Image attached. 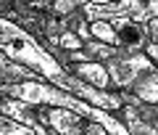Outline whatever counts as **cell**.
Returning a JSON list of instances; mask_svg holds the SVG:
<instances>
[{
    "mask_svg": "<svg viewBox=\"0 0 158 135\" xmlns=\"http://www.w3.org/2000/svg\"><path fill=\"white\" fill-rule=\"evenodd\" d=\"M0 53L6 58H11L13 64H21V66L32 69L34 74H40L50 85H58V79L69 74V69L61 66L42 48V43L34 34H29L24 27H19L16 21L3 19V16H0Z\"/></svg>",
    "mask_w": 158,
    "mask_h": 135,
    "instance_id": "cell-1",
    "label": "cell"
},
{
    "mask_svg": "<svg viewBox=\"0 0 158 135\" xmlns=\"http://www.w3.org/2000/svg\"><path fill=\"white\" fill-rule=\"evenodd\" d=\"M121 98V109L113 111L124 122L129 135H158V109L156 103H145L129 90H116Z\"/></svg>",
    "mask_w": 158,
    "mask_h": 135,
    "instance_id": "cell-2",
    "label": "cell"
},
{
    "mask_svg": "<svg viewBox=\"0 0 158 135\" xmlns=\"http://www.w3.org/2000/svg\"><path fill=\"white\" fill-rule=\"evenodd\" d=\"M111 79V90H129L135 85V79H140L142 74L158 72V66L145 56V53H118V56L103 61Z\"/></svg>",
    "mask_w": 158,
    "mask_h": 135,
    "instance_id": "cell-3",
    "label": "cell"
},
{
    "mask_svg": "<svg viewBox=\"0 0 158 135\" xmlns=\"http://www.w3.org/2000/svg\"><path fill=\"white\" fill-rule=\"evenodd\" d=\"M87 21L95 19H111V16H129L132 21H150L158 16V0H113V3H103V6H82Z\"/></svg>",
    "mask_w": 158,
    "mask_h": 135,
    "instance_id": "cell-4",
    "label": "cell"
},
{
    "mask_svg": "<svg viewBox=\"0 0 158 135\" xmlns=\"http://www.w3.org/2000/svg\"><path fill=\"white\" fill-rule=\"evenodd\" d=\"M34 117L56 135H82L87 119L63 106H34Z\"/></svg>",
    "mask_w": 158,
    "mask_h": 135,
    "instance_id": "cell-5",
    "label": "cell"
},
{
    "mask_svg": "<svg viewBox=\"0 0 158 135\" xmlns=\"http://www.w3.org/2000/svg\"><path fill=\"white\" fill-rule=\"evenodd\" d=\"M106 21H111L113 34H116V48L121 53H140L145 48V43H148L145 24L132 21L129 16H111Z\"/></svg>",
    "mask_w": 158,
    "mask_h": 135,
    "instance_id": "cell-6",
    "label": "cell"
},
{
    "mask_svg": "<svg viewBox=\"0 0 158 135\" xmlns=\"http://www.w3.org/2000/svg\"><path fill=\"white\" fill-rule=\"evenodd\" d=\"M69 72L74 77L85 79L87 85L100 90H111V79H108V72L100 61H82V64H69Z\"/></svg>",
    "mask_w": 158,
    "mask_h": 135,
    "instance_id": "cell-7",
    "label": "cell"
},
{
    "mask_svg": "<svg viewBox=\"0 0 158 135\" xmlns=\"http://www.w3.org/2000/svg\"><path fill=\"white\" fill-rule=\"evenodd\" d=\"M0 114H3V117L16 119V122H21V124H27L29 130L37 124L34 106H32V103H27V101H19V98H8V96H3V98H0Z\"/></svg>",
    "mask_w": 158,
    "mask_h": 135,
    "instance_id": "cell-8",
    "label": "cell"
},
{
    "mask_svg": "<svg viewBox=\"0 0 158 135\" xmlns=\"http://www.w3.org/2000/svg\"><path fill=\"white\" fill-rule=\"evenodd\" d=\"M132 96H137L145 103H158V72L142 74L140 79H135V85L129 88Z\"/></svg>",
    "mask_w": 158,
    "mask_h": 135,
    "instance_id": "cell-9",
    "label": "cell"
},
{
    "mask_svg": "<svg viewBox=\"0 0 158 135\" xmlns=\"http://www.w3.org/2000/svg\"><path fill=\"white\" fill-rule=\"evenodd\" d=\"M40 74H34L32 69L21 66V64H13L11 58H6L0 53V85L3 82H16V79H37Z\"/></svg>",
    "mask_w": 158,
    "mask_h": 135,
    "instance_id": "cell-10",
    "label": "cell"
},
{
    "mask_svg": "<svg viewBox=\"0 0 158 135\" xmlns=\"http://www.w3.org/2000/svg\"><path fill=\"white\" fill-rule=\"evenodd\" d=\"M82 51L87 53V58L90 61H108V58H113V56H118V48L116 45H108V43H100V40H85V45H82Z\"/></svg>",
    "mask_w": 158,
    "mask_h": 135,
    "instance_id": "cell-11",
    "label": "cell"
},
{
    "mask_svg": "<svg viewBox=\"0 0 158 135\" xmlns=\"http://www.w3.org/2000/svg\"><path fill=\"white\" fill-rule=\"evenodd\" d=\"M87 27H90V37H92V40L116 45V34H113L111 21H106V19H95V21H87Z\"/></svg>",
    "mask_w": 158,
    "mask_h": 135,
    "instance_id": "cell-12",
    "label": "cell"
},
{
    "mask_svg": "<svg viewBox=\"0 0 158 135\" xmlns=\"http://www.w3.org/2000/svg\"><path fill=\"white\" fill-rule=\"evenodd\" d=\"M0 135H34V133L27 124H21V122H16V119L0 114Z\"/></svg>",
    "mask_w": 158,
    "mask_h": 135,
    "instance_id": "cell-13",
    "label": "cell"
},
{
    "mask_svg": "<svg viewBox=\"0 0 158 135\" xmlns=\"http://www.w3.org/2000/svg\"><path fill=\"white\" fill-rule=\"evenodd\" d=\"M82 135H108V133H106V130H103L98 122H90V119H87V124H85V133H82Z\"/></svg>",
    "mask_w": 158,
    "mask_h": 135,
    "instance_id": "cell-14",
    "label": "cell"
},
{
    "mask_svg": "<svg viewBox=\"0 0 158 135\" xmlns=\"http://www.w3.org/2000/svg\"><path fill=\"white\" fill-rule=\"evenodd\" d=\"M142 53H145L148 58H150L153 64L158 61V43H145V48H142Z\"/></svg>",
    "mask_w": 158,
    "mask_h": 135,
    "instance_id": "cell-15",
    "label": "cell"
}]
</instances>
